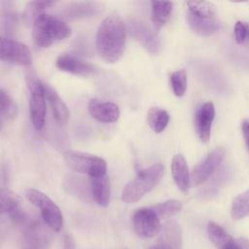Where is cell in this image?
I'll use <instances>...</instances> for the list:
<instances>
[{"instance_id": "cell-12", "label": "cell", "mask_w": 249, "mask_h": 249, "mask_svg": "<svg viewBox=\"0 0 249 249\" xmlns=\"http://www.w3.org/2000/svg\"><path fill=\"white\" fill-rule=\"evenodd\" d=\"M155 246L158 249H181L182 230L175 220H169L161 226L160 235Z\"/></svg>"}, {"instance_id": "cell-28", "label": "cell", "mask_w": 249, "mask_h": 249, "mask_svg": "<svg viewBox=\"0 0 249 249\" xmlns=\"http://www.w3.org/2000/svg\"><path fill=\"white\" fill-rule=\"evenodd\" d=\"M1 5V16L3 19V26L8 33H11L15 30L17 24V13L15 2L11 1H2Z\"/></svg>"}, {"instance_id": "cell-4", "label": "cell", "mask_w": 249, "mask_h": 249, "mask_svg": "<svg viewBox=\"0 0 249 249\" xmlns=\"http://www.w3.org/2000/svg\"><path fill=\"white\" fill-rule=\"evenodd\" d=\"M26 84L30 91L29 116L35 129L43 128L46 120V96L44 84L30 69L26 72Z\"/></svg>"}, {"instance_id": "cell-30", "label": "cell", "mask_w": 249, "mask_h": 249, "mask_svg": "<svg viewBox=\"0 0 249 249\" xmlns=\"http://www.w3.org/2000/svg\"><path fill=\"white\" fill-rule=\"evenodd\" d=\"M66 187L71 194H74L83 199L88 198L89 196H91L89 181L86 183L85 178L71 176L70 180H68V183L66 184Z\"/></svg>"}, {"instance_id": "cell-3", "label": "cell", "mask_w": 249, "mask_h": 249, "mask_svg": "<svg viewBox=\"0 0 249 249\" xmlns=\"http://www.w3.org/2000/svg\"><path fill=\"white\" fill-rule=\"evenodd\" d=\"M164 167L160 163L153 164L140 170L123 190L122 200L125 203H134L152 191L161 180Z\"/></svg>"}, {"instance_id": "cell-25", "label": "cell", "mask_w": 249, "mask_h": 249, "mask_svg": "<svg viewBox=\"0 0 249 249\" xmlns=\"http://www.w3.org/2000/svg\"><path fill=\"white\" fill-rule=\"evenodd\" d=\"M207 234L209 239L218 249H223L226 245L233 240V238L222 227L214 222L208 223Z\"/></svg>"}, {"instance_id": "cell-21", "label": "cell", "mask_w": 249, "mask_h": 249, "mask_svg": "<svg viewBox=\"0 0 249 249\" xmlns=\"http://www.w3.org/2000/svg\"><path fill=\"white\" fill-rule=\"evenodd\" d=\"M54 1H30L28 2L22 13H21V20L25 26L33 25L34 21L37 18L44 14V11L48 8L55 5Z\"/></svg>"}, {"instance_id": "cell-26", "label": "cell", "mask_w": 249, "mask_h": 249, "mask_svg": "<svg viewBox=\"0 0 249 249\" xmlns=\"http://www.w3.org/2000/svg\"><path fill=\"white\" fill-rule=\"evenodd\" d=\"M231 215L234 220L249 216V190L236 196L231 206Z\"/></svg>"}, {"instance_id": "cell-33", "label": "cell", "mask_w": 249, "mask_h": 249, "mask_svg": "<svg viewBox=\"0 0 249 249\" xmlns=\"http://www.w3.org/2000/svg\"><path fill=\"white\" fill-rule=\"evenodd\" d=\"M234 39L237 44L245 43L249 38V24L245 21L238 20L234 25Z\"/></svg>"}, {"instance_id": "cell-1", "label": "cell", "mask_w": 249, "mask_h": 249, "mask_svg": "<svg viewBox=\"0 0 249 249\" xmlns=\"http://www.w3.org/2000/svg\"><path fill=\"white\" fill-rule=\"evenodd\" d=\"M125 41L126 28L118 15L112 14L100 22L95 36V48L105 62L115 63L123 57Z\"/></svg>"}, {"instance_id": "cell-32", "label": "cell", "mask_w": 249, "mask_h": 249, "mask_svg": "<svg viewBox=\"0 0 249 249\" xmlns=\"http://www.w3.org/2000/svg\"><path fill=\"white\" fill-rule=\"evenodd\" d=\"M170 87L173 93L181 97L187 89V73L185 70H178L170 75Z\"/></svg>"}, {"instance_id": "cell-24", "label": "cell", "mask_w": 249, "mask_h": 249, "mask_svg": "<svg viewBox=\"0 0 249 249\" xmlns=\"http://www.w3.org/2000/svg\"><path fill=\"white\" fill-rule=\"evenodd\" d=\"M188 10L191 15L202 18H216V7L209 1L192 0L187 2Z\"/></svg>"}, {"instance_id": "cell-23", "label": "cell", "mask_w": 249, "mask_h": 249, "mask_svg": "<svg viewBox=\"0 0 249 249\" xmlns=\"http://www.w3.org/2000/svg\"><path fill=\"white\" fill-rule=\"evenodd\" d=\"M147 122L149 126L157 133H160L165 129L169 122L168 113L160 108L152 107L149 109L147 114Z\"/></svg>"}, {"instance_id": "cell-2", "label": "cell", "mask_w": 249, "mask_h": 249, "mask_svg": "<svg viewBox=\"0 0 249 249\" xmlns=\"http://www.w3.org/2000/svg\"><path fill=\"white\" fill-rule=\"evenodd\" d=\"M71 28L60 18L48 14L40 15L32 25V38L40 48H49L71 35Z\"/></svg>"}, {"instance_id": "cell-8", "label": "cell", "mask_w": 249, "mask_h": 249, "mask_svg": "<svg viewBox=\"0 0 249 249\" xmlns=\"http://www.w3.org/2000/svg\"><path fill=\"white\" fill-rule=\"evenodd\" d=\"M21 229L22 249H48L52 234L39 220L32 217Z\"/></svg>"}, {"instance_id": "cell-22", "label": "cell", "mask_w": 249, "mask_h": 249, "mask_svg": "<svg viewBox=\"0 0 249 249\" xmlns=\"http://www.w3.org/2000/svg\"><path fill=\"white\" fill-rule=\"evenodd\" d=\"M151 19L156 30L160 29L168 20L172 12L173 4L168 1H152Z\"/></svg>"}, {"instance_id": "cell-20", "label": "cell", "mask_w": 249, "mask_h": 249, "mask_svg": "<svg viewBox=\"0 0 249 249\" xmlns=\"http://www.w3.org/2000/svg\"><path fill=\"white\" fill-rule=\"evenodd\" d=\"M187 21L195 33L203 37H207L216 33L222 27V23L217 18H202L193 16L190 13L187 15Z\"/></svg>"}, {"instance_id": "cell-7", "label": "cell", "mask_w": 249, "mask_h": 249, "mask_svg": "<svg viewBox=\"0 0 249 249\" xmlns=\"http://www.w3.org/2000/svg\"><path fill=\"white\" fill-rule=\"evenodd\" d=\"M0 59L17 65L29 66L32 53L23 43L8 37H0Z\"/></svg>"}, {"instance_id": "cell-29", "label": "cell", "mask_w": 249, "mask_h": 249, "mask_svg": "<svg viewBox=\"0 0 249 249\" xmlns=\"http://www.w3.org/2000/svg\"><path fill=\"white\" fill-rule=\"evenodd\" d=\"M152 209L160 219H166L180 212L182 209V203L177 199H168L164 202L152 206Z\"/></svg>"}, {"instance_id": "cell-13", "label": "cell", "mask_w": 249, "mask_h": 249, "mask_svg": "<svg viewBox=\"0 0 249 249\" xmlns=\"http://www.w3.org/2000/svg\"><path fill=\"white\" fill-rule=\"evenodd\" d=\"M88 109L94 120L104 124L115 123L120 117L118 105L110 101L90 99L88 104Z\"/></svg>"}, {"instance_id": "cell-37", "label": "cell", "mask_w": 249, "mask_h": 249, "mask_svg": "<svg viewBox=\"0 0 249 249\" xmlns=\"http://www.w3.org/2000/svg\"><path fill=\"white\" fill-rule=\"evenodd\" d=\"M223 249H240L239 246L237 245L235 239H233L231 242H230L228 245H226Z\"/></svg>"}, {"instance_id": "cell-18", "label": "cell", "mask_w": 249, "mask_h": 249, "mask_svg": "<svg viewBox=\"0 0 249 249\" xmlns=\"http://www.w3.org/2000/svg\"><path fill=\"white\" fill-rule=\"evenodd\" d=\"M171 173L176 186L180 191L186 193L191 185V174L187 161L182 154H177L171 161Z\"/></svg>"}, {"instance_id": "cell-6", "label": "cell", "mask_w": 249, "mask_h": 249, "mask_svg": "<svg viewBox=\"0 0 249 249\" xmlns=\"http://www.w3.org/2000/svg\"><path fill=\"white\" fill-rule=\"evenodd\" d=\"M27 199L40 209L45 224L53 231H59L63 227V216L59 207L44 193L36 189L25 191Z\"/></svg>"}, {"instance_id": "cell-10", "label": "cell", "mask_w": 249, "mask_h": 249, "mask_svg": "<svg viewBox=\"0 0 249 249\" xmlns=\"http://www.w3.org/2000/svg\"><path fill=\"white\" fill-rule=\"evenodd\" d=\"M226 151L223 147H216L206 158L199 162L191 173V185L198 186L205 182L221 164L225 159Z\"/></svg>"}, {"instance_id": "cell-16", "label": "cell", "mask_w": 249, "mask_h": 249, "mask_svg": "<svg viewBox=\"0 0 249 249\" xmlns=\"http://www.w3.org/2000/svg\"><path fill=\"white\" fill-rule=\"evenodd\" d=\"M44 90L46 99L49 101L55 122L59 125H64L67 124L70 117V113L66 104L52 86L44 84Z\"/></svg>"}, {"instance_id": "cell-9", "label": "cell", "mask_w": 249, "mask_h": 249, "mask_svg": "<svg viewBox=\"0 0 249 249\" xmlns=\"http://www.w3.org/2000/svg\"><path fill=\"white\" fill-rule=\"evenodd\" d=\"M132 224L135 232L143 238H151L160 233V219L152 207L137 209L132 216Z\"/></svg>"}, {"instance_id": "cell-31", "label": "cell", "mask_w": 249, "mask_h": 249, "mask_svg": "<svg viewBox=\"0 0 249 249\" xmlns=\"http://www.w3.org/2000/svg\"><path fill=\"white\" fill-rule=\"evenodd\" d=\"M18 114V108L9 93L0 89V115L3 119H14Z\"/></svg>"}, {"instance_id": "cell-35", "label": "cell", "mask_w": 249, "mask_h": 249, "mask_svg": "<svg viewBox=\"0 0 249 249\" xmlns=\"http://www.w3.org/2000/svg\"><path fill=\"white\" fill-rule=\"evenodd\" d=\"M63 247H64V249H76L75 242H74L72 236H70L69 234H66V235L64 236V239H63Z\"/></svg>"}, {"instance_id": "cell-27", "label": "cell", "mask_w": 249, "mask_h": 249, "mask_svg": "<svg viewBox=\"0 0 249 249\" xmlns=\"http://www.w3.org/2000/svg\"><path fill=\"white\" fill-rule=\"evenodd\" d=\"M20 202L21 199L18 194L12 190L0 188V214L11 213L19 207Z\"/></svg>"}, {"instance_id": "cell-5", "label": "cell", "mask_w": 249, "mask_h": 249, "mask_svg": "<svg viewBox=\"0 0 249 249\" xmlns=\"http://www.w3.org/2000/svg\"><path fill=\"white\" fill-rule=\"evenodd\" d=\"M65 164L73 171L87 174L89 177L106 175L107 163L102 158L79 151H67L64 153Z\"/></svg>"}, {"instance_id": "cell-14", "label": "cell", "mask_w": 249, "mask_h": 249, "mask_svg": "<svg viewBox=\"0 0 249 249\" xmlns=\"http://www.w3.org/2000/svg\"><path fill=\"white\" fill-rule=\"evenodd\" d=\"M55 65L61 71L81 77L90 76L96 70L92 64L72 54H61L57 57Z\"/></svg>"}, {"instance_id": "cell-36", "label": "cell", "mask_w": 249, "mask_h": 249, "mask_svg": "<svg viewBox=\"0 0 249 249\" xmlns=\"http://www.w3.org/2000/svg\"><path fill=\"white\" fill-rule=\"evenodd\" d=\"M235 241L240 249H249V238L239 237L235 239Z\"/></svg>"}, {"instance_id": "cell-11", "label": "cell", "mask_w": 249, "mask_h": 249, "mask_svg": "<svg viewBox=\"0 0 249 249\" xmlns=\"http://www.w3.org/2000/svg\"><path fill=\"white\" fill-rule=\"evenodd\" d=\"M128 31L150 53L157 54L160 49V42L157 34L143 21L133 19L129 21Z\"/></svg>"}, {"instance_id": "cell-17", "label": "cell", "mask_w": 249, "mask_h": 249, "mask_svg": "<svg viewBox=\"0 0 249 249\" xmlns=\"http://www.w3.org/2000/svg\"><path fill=\"white\" fill-rule=\"evenodd\" d=\"M103 6L95 2H74L63 8L61 15L66 18H81L98 15L102 12Z\"/></svg>"}, {"instance_id": "cell-15", "label": "cell", "mask_w": 249, "mask_h": 249, "mask_svg": "<svg viewBox=\"0 0 249 249\" xmlns=\"http://www.w3.org/2000/svg\"><path fill=\"white\" fill-rule=\"evenodd\" d=\"M214 117L215 107L212 102L204 103L196 111L195 117V126L200 141L207 142L209 140Z\"/></svg>"}, {"instance_id": "cell-34", "label": "cell", "mask_w": 249, "mask_h": 249, "mask_svg": "<svg viewBox=\"0 0 249 249\" xmlns=\"http://www.w3.org/2000/svg\"><path fill=\"white\" fill-rule=\"evenodd\" d=\"M241 128H242V134H243V137H244L246 146H247L248 151H249V122L244 121V122L242 123Z\"/></svg>"}, {"instance_id": "cell-39", "label": "cell", "mask_w": 249, "mask_h": 249, "mask_svg": "<svg viewBox=\"0 0 249 249\" xmlns=\"http://www.w3.org/2000/svg\"><path fill=\"white\" fill-rule=\"evenodd\" d=\"M151 249H158V248H157V247H156V246H153V247H152V248H151Z\"/></svg>"}, {"instance_id": "cell-38", "label": "cell", "mask_w": 249, "mask_h": 249, "mask_svg": "<svg viewBox=\"0 0 249 249\" xmlns=\"http://www.w3.org/2000/svg\"><path fill=\"white\" fill-rule=\"evenodd\" d=\"M2 120H3V118H2V116L0 115V129H1V127H2Z\"/></svg>"}, {"instance_id": "cell-19", "label": "cell", "mask_w": 249, "mask_h": 249, "mask_svg": "<svg viewBox=\"0 0 249 249\" xmlns=\"http://www.w3.org/2000/svg\"><path fill=\"white\" fill-rule=\"evenodd\" d=\"M90 194L92 199L100 206H107L111 199V183L107 175L90 177Z\"/></svg>"}]
</instances>
